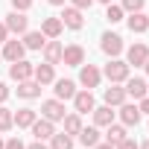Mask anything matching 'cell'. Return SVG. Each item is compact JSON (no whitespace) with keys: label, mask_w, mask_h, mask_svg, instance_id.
<instances>
[{"label":"cell","mask_w":149,"mask_h":149,"mask_svg":"<svg viewBox=\"0 0 149 149\" xmlns=\"http://www.w3.org/2000/svg\"><path fill=\"white\" fill-rule=\"evenodd\" d=\"M50 3H53V6H64V0H50Z\"/></svg>","instance_id":"obj_41"},{"label":"cell","mask_w":149,"mask_h":149,"mask_svg":"<svg viewBox=\"0 0 149 149\" xmlns=\"http://www.w3.org/2000/svg\"><path fill=\"white\" fill-rule=\"evenodd\" d=\"M126 97H134V100H143L146 97V82L143 79H126Z\"/></svg>","instance_id":"obj_20"},{"label":"cell","mask_w":149,"mask_h":149,"mask_svg":"<svg viewBox=\"0 0 149 149\" xmlns=\"http://www.w3.org/2000/svg\"><path fill=\"white\" fill-rule=\"evenodd\" d=\"M26 149H47V146H44V140H35V143H29Z\"/></svg>","instance_id":"obj_39"},{"label":"cell","mask_w":149,"mask_h":149,"mask_svg":"<svg viewBox=\"0 0 149 149\" xmlns=\"http://www.w3.org/2000/svg\"><path fill=\"white\" fill-rule=\"evenodd\" d=\"M29 129H32L35 140H47V137H53V134H56V129H53V120H47V117L35 120V123H32Z\"/></svg>","instance_id":"obj_13"},{"label":"cell","mask_w":149,"mask_h":149,"mask_svg":"<svg viewBox=\"0 0 149 149\" xmlns=\"http://www.w3.org/2000/svg\"><path fill=\"white\" fill-rule=\"evenodd\" d=\"M94 149H114V146H111V143H108V140H105V143H97V146H94Z\"/></svg>","instance_id":"obj_40"},{"label":"cell","mask_w":149,"mask_h":149,"mask_svg":"<svg viewBox=\"0 0 149 149\" xmlns=\"http://www.w3.org/2000/svg\"><path fill=\"white\" fill-rule=\"evenodd\" d=\"M44 44H47L44 32H24V47L26 50H41Z\"/></svg>","instance_id":"obj_25"},{"label":"cell","mask_w":149,"mask_h":149,"mask_svg":"<svg viewBox=\"0 0 149 149\" xmlns=\"http://www.w3.org/2000/svg\"><path fill=\"white\" fill-rule=\"evenodd\" d=\"M61 50H64V47H61L56 38H50V41L41 47V53H44V61H47V64H58V61H61Z\"/></svg>","instance_id":"obj_12"},{"label":"cell","mask_w":149,"mask_h":149,"mask_svg":"<svg viewBox=\"0 0 149 149\" xmlns=\"http://www.w3.org/2000/svg\"><path fill=\"white\" fill-rule=\"evenodd\" d=\"M105 105H123L126 102V88H117V82H111V88H105Z\"/></svg>","instance_id":"obj_18"},{"label":"cell","mask_w":149,"mask_h":149,"mask_svg":"<svg viewBox=\"0 0 149 149\" xmlns=\"http://www.w3.org/2000/svg\"><path fill=\"white\" fill-rule=\"evenodd\" d=\"M9 94H12V91H9V88H6L3 82H0V105H3V102L9 100Z\"/></svg>","instance_id":"obj_37"},{"label":"cell","mask_w":149,"mask_h":149,"mask_svg":"<svg viewBox=\"0 0 149 149\" xmlns=\"http://www.w3.org/2000/svg\"><path fill=\"white\" fill-rule=\"evenodd\" d=\"M3 146H6V143H3V140H0V149H3Z\"/></svg>","instance_id":"obj_45"},{"label":"cell","mask_w":149,"mask_h":149,"mask_svg":"<svg viewBox=\"0 0 149 149\" xmlns=\"http://www.w3.org/2000/svg\"><path fill=\"white\" fill-rule=\"evenodd\" d=\"M64 132L67 134H79L82 132V117L79 114H67L64 117Z\"/></svg>","instance_id":"obj_28"},{"label":"cell","mask_w":149,"mask_h":149,"mask_svg":"<svg viewBox=\"0 0 149 149\" xmlns=\"http://www.w3.org/2000/svg\"><path fill=\"white\" fill-rule=\"evenodd\" d=\"M32 76H35V82L38 85H50V82H56V73H53V64H38L35 70H32Z\"/></svg>","instance_id":"obj_19"},{"label":"cell","mask_w":149,"mask_h":149,"mask_svg":"<svg viewBox=\"0 0 149 149\" xmlns=\"http://www.w3.org/2000/svg\"><path fill=\"white\" fill-rule=\"evenodd\" d=\"M100 3H105V6H108V3H111V0H100Z\"/></svg>","instance_id":"obj_44"},{"label":"cell","mask_w":149,"mask_h":149,"mask_svg":"<svg viewBox=\"0 0 149 149\" xmlns=\"http://www.w3.org/2000/svg\"><path fill=\"white\" fill-rule=\"evenodd\" d=\"M9 38V29H6V24H0V41H6Z\"/></svg>","instance_id":"obj_38"},{"label":"cell","mask_w":149,"mask_h":149,"mask_svg":"<svg viewBox=\"0 0 149 149\" xmlns=\"http://www.w3.org/2000/svg\"><path fill=\"white\" fill-rule=\"evenodd\" d=\"M61 61H64L67 67H79V64H85V50H82L79 44H70V47L61 50Z\"/></svg>","instance_id":"obj_2"},{"label":"cell","mask_w":149,"mask_h":149,"mask_svg":"<svg viewBox=\"0 0 149 149\" xmlns=\"http://www.w3.org/2000/svg\"><path fill=\"white\" fill-rule=\"evenodd\" d=\"M100 47H102V53H105V56H111V58H114V56H120V53H123V38H120V35H114V32H105Z\"/></svg>","instance_id":"obj_7"},{"label":"cell","mask_w":149,"mask_h":149,"mask_svg":"<svg viewBox=\"0 0 149 149\" xmlns=\"http://www.w3.org/2000/svg\"><path fill=\"white\" fill-rule=\"evenodd\" d=\"M105 79H108V82H126V79H129V64L120 61V58H111V61L105 64Z\"/></svg>","instance_id":"obj_1"},{"label":"cell","mask_w":149,"mask_h":149,"mask_svg":"<svg viewBox=\"0 0 149 149\" xmlns=\"http://www.w3.org/2000/svg\"><path fill=\"white\" fill-rule=\"evenodd\" d=\"M61 24H64V26H70V29H82V26H85L82 9H76V6H67V9L61 12Z\"/></svg>","instance_id":"obj_9"},{"label":"cell","mask_w":149,"mask_h":149,"mask_svg":"<svg viewBox=\"0 0 149 149\" xmlns=\"http://www.w3.org/2000/svg\"><path fill=\"white\" fill-rule=\"evenodd\" d=\"M105 129H108V132H105V140H108L111 146H117V143H120L123 137H129L123 126H114V123H111V126H105Z\"/></svg>","instance_id":"obj_27"},{"label":"cell","mask_w":149,"mask_h":149,"mask_svg":"<svg viewBox=\"0 0 149 149\" xmlns=\"http://www.w3.org/2000/svg\"><path fill=\"white\" fill-rule=\"evenodd\" d=\"M70 3L76 6V9H91V3H94V0H70Z\"/></svg>","instance_id":"obj_35"},{"label":"cell","mask_w":149,"mask_h":149,"mask_svg":"<svg viewBox=\"0 0 149 149\" xmlns=\"http://www.w3.org/2000/svg\"><path fill=\"white\" fill-rule=\"evenodd\" d=\"M0 53H3V58L6 61H18V58H24V53H26V47H24V41H18V38H6L3 41V50H0Z\"/></svg>","instance_id":"obj_4"},{"label":"cell","mask_w":149,"mask_h":149,"mask_svg":"<svg viewBox=\"0 0 149 149\" xmlns=\"http://www.w3.org/2000/svg\"><path fill=\"white\" fill-rule=\"evenodd\" d=\"M129 29H132V32H146V29H149V18H146L143 12H132V15H129Z\"/></svg>","instance_id":"obj_24"},{"label":"cell","mask_w":149,"mask_h":149,"mask_svg":"<svg viewBox=\"0 0 149 149\" xmlns=\"http://www.w3.org/2000/svg\"><path fill=\"white\" fill-rule=\"evenodd\" d=\"M79 140H82V146H88V149H94L97 143H100V132H97V126H82V132H79Z\"/></svg>","instance_id":"obj_23"},{"label":"cell","mask_w":149,"mask_h":149,"mask_svg":"<svg viewBox=\"0 0 149 149\" xmlns=\"http://www.w3.org/2000/svg\"><path fill=\"white\" fill-rule=\"evenodd\" d=\"M140 117H143V114H140L137 105H132V102H123V105H120V120H123L126 126H137Z\"/></svg>","instance_id":"obj_14"},{"label":"cell","mask_w":149,"mask_h":149,"mask_svg":"<svg viewBox=\"0 0 149 149\" xmlns=\"http://www.w3.org/2000/svg\"><path fill=\"white\" fill-rule=\"evenodd\" d=\"M6 29L9 32H15V35H24L26 32V26H29V21L24 18V12H12V15H6Z\"/></svg>","instance_id":"obj_11"},{"label":"cell","mask_w":149,"mask_h":149,"mask_svg":"<svg viewBox=\"0 0 149 149\" xmlns=\"http://www.w3.org/2000/svg\"><path fill=\"white\" fill-rule=\"evenodd\" d=\"M114 149H140V146H137V143H134L132 137H123V140H120V143H117Z\"/></svg>","instance_id":"obj_33"},{"label":"cell","mask_w":149,"mask_h":149,"mask_svg":"<svg viewBox=\"0 0 149 149\" xmlns=\"http://www.w3.org/2000/svg\"><path fill=\"white\" fill-rule=\"evenodd\" d=\"M140 149H149V140H143V143H140Z\"/></svg>","instance_id":"obj_42"},{"label":"cell","mask_w":149,"mask_h":149,"mask_svg":"<svg viewBox=\"0 0 149 149\" xmlns=\"http://www.w3.org/2000/svg\"><path fill=\"white\" fill-rule=\"evenodd\" d=\"M126 58H129V61H126L129 67H132V64H134V67H143V61L149 58V47H146V44H132L129 53H126Z\"/></svg>","instance_id":"obj_8"},{"label":"cell","mask_w":149,"mask_h":149,"mask_svg":"<svg viewBox=\"0 0 149 149\" xmlns=\"http://www.w3.org/2000/svg\"><path fill=\"white\" fill-rule=\"evenodd\" d=\"M41 114L47 117V120H64V102L61 100H44L41 102Z\"/></svg>","instance_id":"obj_5"},{"label":"cell","mask_w":149,"mask_h":149,"mask_svg":"<svg viewBox=\"0 0 149 149\" xmlns=\"http://www.w3.org/2000/svg\"><path fill=\"white\" fill-rule=\"evenodd\" d=\"M143 67H146V73H149V58H146V61H143Z\"/></svg>","instance_id":"obj_43"},{"label":"cell","mask_w":149,"mask_h":149,"mask_svg":"<svg viewBox=\"0 0 149 149\" xmlns=\"http://www.w3.org/2000/svg\"><path fill=\"white\" fill-rule=\"evenodd\" d=\"M50 149H73V134H67V132L53 134L50 137Z\"/></svg>","instance_id":"obj_26"},{"label":"cell","mask_w":149,"mask_h":149,"mask_svg":"<svg viewBox=\"0 0 149 149\" xmlns=\"http://www.w3.org/2000/svg\"><path fill=\"white\" fill-rule=\"evenodd\" d=\"M61 29H64L61 18H44V21H41V32H44V38H58Z\"/></svg>","instance_id":"obj_16"},{"label":"cell","mask_w":149,"mask_h":149,"mask_svg":"<svg viewBox=\"0 0 149 149\" xmlns=\"http://www.w3.org/2000/svg\"><path fill=\"white\" fill-rule=\"evenodd\" d=\"M143 0H123V12H140Z\"/></svg>","instance_id":"obj_31"},{"label":"cell","mask_w":149,"mask_h":149,"mask_svg":"<svg viewBox=\"0 0 149 149\" xmlns=\"http://www.w3.org/2000/svg\"><path fill=\"white\" fill-rule=\"evenodd\" d=\"M29 6H32V0H12V9L15 12H26Z\"/></svg>","instance_id":"obj_32"},{"label":"cell","mask_w":149,"mask_h":149,"mask_svg":"<svg viewBox=\"0 0 149 149\" xmlns=\"http://www.w3.org/2000/svg\"><path fill=\"white\" fill-rule=\"evenodd\" d=\"M105 21H108V24H120V21H123V6L108 3V9H105Z\"/></svg>","instance_id":"obj_29"},{"label":"cell","mask_w":149,"mask_h":149,"mask_svg":"<svg viewBox=\"0 0 149 149\" xmlns=\"http://www.w3.org/2000/svg\"><path fill=\"white\" fill-rule=\"evenodd\" d=\"M12 120H15V126H18V129H29V126L38 120V114H35L32 108H21L18 114H12Z\"/></svg>","instance_id":"obj_21"},{"label":"cell","mask_w":149,"mask_h":149,"mask_svg":"<svg viewBox=\"0 0 149 149\" xmlns=\"http://www.w3.org/2000/svg\"><path fill=\"white\" fill-rule=\"evenodd\" d=\"M3 149H26V146H24V143H21V137H9V140H6V146H3Z\"/></svg>","instance_id":"obj_34"},{"label":"cell","mask_w":149,"mask_h":149,"mask_svg":"<svg viewBox=\"0 0 149 149\" xmlns=\"http://www.w3.org/2000/svg\"><path fill=\"white\" fill-rule=\"evenodd\" d=\"M0 58H3V53H0Z\"/></svg>","instance_id":"obj_47"},{"label":"cell","mask_w":149,"mask_h":149,"mask_svg":"<svg viewBox=\"0 0 149 149\" xmlns=\"http://www.w3.org/2000/svg\"><path fill=\"white\" fill-rule=\"evenodd\" d=\"M56 100H73V94H76V82H70V79H56Z\"/></svg>","instance_id":"obj_15"},{"label":"cell","mask_w":149,"mask_h":149,"mask_svg":"<svg viewBox=\"0 0 149 149\" xmlns=\"http://www.w3.org/2000/svg\"><path fill=\"white\" fill-rule=\"evenodd\" d=\"M32 64L29 61H24V58H18V61H12V67H9V76L15 79V82H24V79H32Z\"/></svg>","instance_id":"obj_10"},{"label":"cell","mask_w":149,"mask_h":149,"mask_svg":"<svg viewBox=\"0 0 149 149\" xmlns=\"http://www.w3.org/2000/svg\"><path fill=\"white\" fill-rule=\"evenodd\" d=\"M18 97L35 100V97H41V85H38L35 79H24V82H18Z\"/></svg>","instance_id":"obj_17"},{"label":"cell","mask_w":149,"mask_h":149,"mask_svg":"<svg viewBox=\"0 0 149 149\" xmlns=\"http://www.w3.org/2000/svg\"><path fill=\"white\" fill-rule=\"evenodd\" d=\"M137 108H140V114H149V94H146V97L137 102Z\"/></svg>","instance_id":"obj_36"},{"label":"cell","mask_w":149,"mask_h":149,"mask_svg":"<svg viewBox=\"0 0 149 149\" xmlns=\"http://www.w3.org/2000/svg\"><path fill=\"white\" fill-rule=\"evenodd\" d=\"M73 105H76V114H88V111H94V108H97V105H94V94H91L88 88L73 94Z\"/></svg>","instance_id":"obj_6"},{"label":"cell","mask_w":149,"mask_h":149,"mask_svg":"<svg viewBox=\"0 0 149 149\" xmlns=\"http://www.w3.org/2000/svg\"><path fill=\"white\" fill-rule=\"evenodd\" d=\"M12 126H15V120H12V111L0 105V132H9Z\"/></svg>","instance_id":"obj_30"},{"label":"cell","mask_w":149,"mask_h":149,"mask_svg":"<svg viewBox=\"0 0 149 149\" xmlns=\"http://www.w3.org/2000/svg\"><path fill=\"white\" fill-rule=\"evenodd\" d=\"M100 79H102V73L94 67V64H79V82L91 91V88H97L100 85Z\"/></svg>","instance_id":"obj_3"},{"label":"cell","mask_w":149,"mask_h":149,"mask_svg":"<svg viewBox=\"0 0 149 149\" xmlns=\"http://www.w3.org/2000/svg\"><path fill=\"white\" fill-rule=\"evenodd\" d=\"M91 114H94V126H111V123H114L111 105H100V108H94Z\"/></svg>","instance_id":"obj_22"},{"label":"cell","mask_w":149,"mask_h":149,"mask_svg":"<svg viewBox=\"0 0 149 149\" xmlns=\"http://www.w3.org/2000/svg\"><path fill=\"white\" fill-rule=\"evenodd\" d=\"M146 94H149V85H146Z\"/></svg>","instance_id":"obj_46"}]
</instances>
